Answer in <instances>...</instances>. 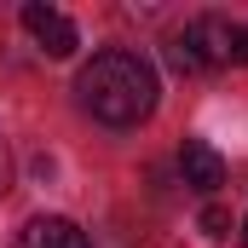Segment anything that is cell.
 <instances>
[{"instance_id":"cell-1","label":"cell","mask_w":248,"mask_h":248,"mask_svg":"<svg viewBox=\"0 0 248 248\" xmlns=\"http://www.w3.org/2000/svg\"><path fill=\"white\" fill-rule=\"evenodd\" d=\"M75 93H81V110H93L104 127H139L156 110V93L162 87H156L150 58L110 46V52H98L93 63H81Z\"/></svg>"},{"instance_id":"cell-2","label":"cell","mask_w":248,"mask_h":248,"mask_svg":"<svg viewBox=\"0 0 248 248\" xmlns=\"http://www.w3.org/2000/svg\"><path fill=\"white\" fill-rule=\"evenodd\" d=\"M23 29L41 41V52H46V58H69V52L81 46L75 23H69L63 12H52V6H41V0H29V6H23Z\"/></svg>"},{"instance_id":"cell-3","label":"cell","mask_w":248,"mask_h":248,"mask_svg":"<svg viewBox=\"0 0 248 248\" xmlns=\"http://www.w3.org/2000/svg\"><path fill=\"white\" fill-rule=\"evenodd\" d=\"M179 173H185L190 190H219V185H225V156H219L208 139H185V150H179Z\"/></svg>"},{"instance_id":"cell-4","label":"cell","mask_w":248,"mask_h":248,"mask_svg":"<svg viewBox=\"0 0 248 248\" xmlns=\"http://www.w3.org/2000/svg\"><path fill=\"white\" fill-rule=\"evenodd\" d=\"M190 41V52L202 58V69H219V63H231V23H219V17H196L179 29Z\"/></svg>"},{"instance_id":"cell-5","label":"cell","mask_w":248,"mask_h":248,"mask_svg":"<svg viewBox=\"0 0 248 248\" xmlns=\"http://www.w3.org/2000/svg\"><path fill=\"white\" fill-rule=\"evenodd\" d=\"M17 248H87V231L75 219H63V214H41V219L23 225Z\"/></svg>"},{"instance_id":"cell-6","label":"cell","mask_w":248,"mask_h":248,"mask_svg":"<svg viewBox=\"0 0 248 248\" xmlns=\"http://www.w3.org/2000/svg\"><path fill=\"white\" fill-rule=\"evenodd\" d=\"M168 63H173L179 75H202V58L190 52V41H185V35H173V46H168Z\"/></svg>"},{"instance_id":"cell-7","label":"cell","mask_w":248,"mask_h":248,"mask_svg":"<svg viewBox=\"0 0 248 248\" xmlns=\"http://www.w3.org/2000/svg\"><path fill=\"white\" fill-rule=\"evenodd\" d=\"M202 231H208V237H225V231H231V214H225V208H202Z\"/></svg>"},{"instance_id":"cell-8","label":"cell","mask_w":248,"mask_h":248,"mask_svg":"<svg viewBox=\"0 0 248 248\" xmlns=\"http://www.w3.org/2000/svg\"><path fill=\"white\" fill-rule=\"evenodd\" d=\"M231 63H248V29H231Z\"/></svg>"},{"instance_id":"cell-9","label":"cell","mask_w":248,"mask_h":248,"mask_svg":"<svg viewBox=\"0 0 248 248\" xmlns=\"http://www.w3.org/2000/svg\"><path fill=\"white\" fill-rule=\"evenodd\" d=\"M12 190V156H6V144H0V196Z\"/></svg>"},{"instance_id":"cell-10","label":"cell","mask_w":248,"mask_h":248,"mask_svg":"<svg viewBox=\"0 0 248 248\" xmlns=\"http://www.w3.org/2000/svg\"><path fill=\"white\" fill-rule=\"evenodd\" d=\"M237 237H243V243H248V219H243V225H237Z\"/></svg>"}]
</instances>
